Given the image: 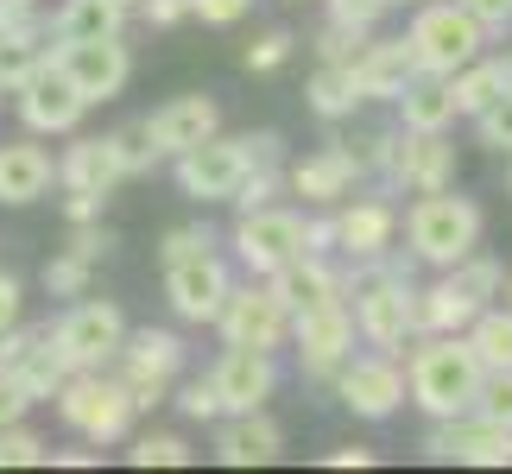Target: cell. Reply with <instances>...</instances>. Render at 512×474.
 <instances>
[{
    "label": "cell",
    "mask_w": 512,
    "mask_h": 474,
    "mask_svg": "<svg viewBox=\"0 0 512 474\" xmlns=\"http://www.w3.org/2000/svg\"><path fill=\"white\" fill-rule=\"evenodd\" d=\"M215 392H222V411H260L272 392H279V361L266 348H222V361L209 367Z\"/></svg>",
    "instance_id": "obj_21"
},
{
    "label": "cell",
    "mask_w": 512,
    "mask_h": 474,
    "mask_svg": "<svg viewBox=\"0 0 512 474\" xmlns=\"http://www.w3.org/2000/svg\"><path fill=\"white\" fill-rule=\"evenodd\" d=\"M272 291L285 298V310H317V304H342L348 298V272L336 266V253H298L291 266L272 272Z\"/></svg>",
    "instance_id": "obj_24"
},
{
    "label": "cell",
    "mask_w": 512,
    "mask_h": 474,
    "mask_svg": "<svg viewBox=\"0 0 512 474\" xmlns=\"http://www.w3.org/2000/svg\"><path fill=\"white\" fill-rule=\"evenodd\" d=\"M171 405L184 411L190 424H215L222 418V392H215V380L203 373V380H184V386H171Z\"/></svg>",
    "instance_id": "obj_41"
},
{
    "label": "cell",
    "mask_w": 512,
    "mask_h": 474,
    "mask_svg": "<svg viewBox=\"0 0 512 474\" xmlns=\"http://www.w3.org/2000/svg\"><path fill=\"white\" fill-rule=\"evenodd\" d=\"M392 7H418V0H392Z\"/></svg>",
    "instance_id": "obj_62"
},
{
    "label": "cell",
    "mask_w": 512,
    "mask_h": 474,
    "mask_svg": "<svg viewBox=\"0 0 512 474\" xmlns=\"http://www.w3.org/2000/svg\"><path fill=\"white\" fill-rule=\"evenodd\" d=\"M449 89H456V108L468 114V121H475V114L494 102V95H506L512 83H506V57H475V64H462L456 76H449Z\"/></svg>",
    "instance_id": "obj_32"
},
{
    "label": "cell",
    "mask_w": 512,
    "mask_h": 474,
    "mask_svg": "<svg viewBox=\"0 0 512 474\" xmlns=\"http://www.w3.org/2000/svg\"><path fill=\"white\" fill-rule=\"evenodd\" d=\"M336 26H354V32H380V19L392 13V0H323Z\"/></svg>",
    "instance_id": "obj_47"
},
{
    "label": "cell",
    "mask_w": 512,
    "mask_h": 474,
    "mask_svg": "<svg viewBox=\"0 0 512 474\" xmlns=\"http://www.w3.org/2000/svg\"><path fill=\"white\" fill-rule=\"evenodd\" d=\"M57 418H64L83 443L95 449H108V443H127V430H133V392L121 373H108V367H95V373H70L64 386H57Z\"/></svg>",
    "instance_id": "obj_5"
},
{
    "label": "cell",
    "mask_w": 512,
    "mask_h": 474,
    "mask_svg": "<svg viewBox=\"0 0 512 474\" xmlns=\"http://www.w3.org/2000/svg\"><path fill=\"white\" fill-rule=\"evenodd\" d=\"M222 241H215V228L209 222H184V228H171L165 234V247H159V266H177V260H196V253H215Z\"/></svg>",
    "instance_id": "obj_42"
},
{
    "label": "cell",
    "mask_w": 512,
    "mask_h": 474,
    "mask_svg": "<svg viewBox=\"0 0 512 474\" xmlns=\"http://www.w3.org/2000/svg\"><path fill=\"white\" fill-rule=\"evenodd\" d=\"M190 456H196V449L177 437V430H140L133 449H127L133 468H190Z\"/></svg>",
    "instance_id": "obj_35"
},
{
    "label": "cell",
    "mask_w": 512,
    "mask_h": 474,
    "mask_svg": "<svg viewBox=\"0 0 512 474\" xmlns=\"http://www.w3.org/2000/svg\"><path fill=\"white\" fill-rule=\"evenodd\" d=\"M279 190H285V165H253V171L241 177V190L228 196V203L247 215V209H266V203H279Z\"/></svg>",
    "instance_id": "obj_40"
},
{
    "label": "cell",
    "mask_w": 512,
    "mask_h": 474,
    "mask_svg": "<svg viewBox=\"0 0 512 474\" xmlns=\"http://www.w3.org/2000/svg\"><path fill=\"white\" fill-rule=\"evenodd\" d=\"M285 456V430L260 411H222L215 418V462L222 468H272Z\"/></svg>",
    "instance_id": "obj_20"
},
{
    "label": "cell",
    "mask_w": 512,
    "mask_h": 474,
    "mask_svg": "<svg viewBox=\"0 0 512 474\" xmlns=\"http://www.w3.org/2000/svg\"><path fill=\"white\" fill-rule=\"evenodd\" d=\"M323 462H329V468H373V449H361V443H342V449H329Z\"/></svg>",
    "instance_id": "obj_58"
},
{
    "label": "cell",
    "mask_w": 512,
    "mask_h": 474,
    "mask_svg": "<svg viewBox=\"0 0 512 474\" xmlns=\"http://www.w3.org/2000/svg\"><path fill=\"white\" fill-rule=\"evenodd\" d=\"M336 399L354 411V418H367V424L399 418V405H411L399 354H386V348H373V354H348V361L336 367Z\"/></svg>",
    "instance_id": "obj_11"
},
{
    "label": "cell",
    "mask_w": 512,
    "mask_h": 474,
    "mask_svg": "<svg viewBox=\"0 0 512 474\" xmlns=\"http://www.w3.org/2000/svg\"><path fill=\"white\" fill-rule=\"evenodd\" d=\"M114 184H127V165H121V146L114 133H70L64 158H57V190H76V196H108Z\"/></svg>",
    "instance_id": "obj_19"
},
{
    "label": "cell",
    "mask_w": 512,
    "mask_h": 474,
    "mask_svg": "<svg viewBox=\"0 0 512 474\" xmlns=\"http://www.w3.org/2000/svg\"><path fill=\"white\" fill-rule=\"evenodd\" d=\"M171 171H177V190H184L190 203H228L253 165H247V146H241V140H222V133H209L203 146L177 152Z\"/></svg>",
    "instance_id": "obj_15"
},
{
    "label": "cell",
    "mask_w": 512,
    "mask_h": 474,
    "mask_svg": "<svg viewBox=\"0 0 512 474\" xmlns=\"http://www.w3.org/2000/svg\"><path fill=\"white\" fill-rule=\"evenodd\" d=\"M51 64L76 83L89 108L114 102L127 83H133V51L121 32H102V38H64V45H51Z\"/></svg>",
    "instance_id": "obj_7"
},
{
    "label": "cell",
    "mask_w": 512,
    "mask_h": 474,
    "mask_svg": "<svg viewBox=\"0 0 512 474\" xmlns=\"http://www.w3.org/2000/svg\"><path fill=\"white\" fill-rule=\"evenodd\" d=\"M475 411L512 430V367H506V373H487V380H481V392H475Z\"/></svg>",
    "instance_id": "obj_48"
},
{
    "label": "cell",
    "mask_w": 512,
    "mask_h": 474,
    "mask_svg": "<svg viewBox=\"0 0 512 474\" xmlns=\"http://www.w3.org/2000/svg\"><path fill=\"white\" fill-rule=\"evenodd\" d=\"M430 462H462V468H512V430L481 418V411H462V418H430L424 437Z\"/></svg>",
    "instance_id": "obj_12"
},
{
    "label": "cell",
    "mask_w": 512,
    "mask_h": 474,
    "mask_svg": "<svg viewBox=\"0 0 512 474\" xmlns=\"http://www.w3.org/2000/svg\"><path fill=\"white\" fill-rule=\"evenodd\" d=\"M304 253H336V215H304Z\"/></svg>",
    "instance_id": "obj_55"
},
{
    "label": "cell",
    "mask_w": 512,
    "mask_h": 474,
    "mask_svg": "<svg viewBox=\"0 0 512 474\" xmlns=\"http://www.w3.org/2000/svg\"><path fill=\"white\" fill-rule=\"evenodd\" d=\"M19 316H26V291H19V279L0 266V329H13Z\"/></svg>",
    "instance_id": "obj_54"
},
{
    "label": "cell",
    "mask_w": 512,
    "mask_h": 474,
    "mask_svg": "<svg viewBox=\"0 0 512 474\" xmlns=\"http://www.w3.org/2000/svg\"><path fill=\"white\" fill-rule=\"evenodd\" d=\"M51 462H57V468H89L95 456H83V449H64V456H51Z\"/></svg>",
    "instance_id": "obj_59"
},
{
    "label": "cell",
    "mask_w": 512,
    "mask_h": 474,
    "mask_svg": "<svg viewBox=\"0 0 512 474\" xmlns=\"http://www.w3.org/2000/svg\"><path fill=\"white\" fill-rule=\"evenodd\" d=\"M102 203H108V196H76V190H70V196H64L70 228H76V222H102Z\"/></svg>",
    "instance_id": "obj_57"
},
{
    "label": "cell",
    "mask_w": 512,
    "mask_h": 474,
    "mask_svg": "<svg viewBox=\"0 0 512 474\" xmlns=\"http://www.w3.org/2000/svg\"><path fill=\"white\" fill-rule=\"evenodd\" d=\"M253 0H190V19H203V26H234V19H247Z\"/></svg>",
    "instance_id": "obj_51"
},
{
    "label": "cell",
    "mask_w": 512,
    "mask_h": 474,
    "mask_svg": "<svg viewBox=\"0 0 512 474\" xmlns=\"http://www.w3.org/2000/svg\"><path fill=\"white\" fill-rule=\"evenodd\" d=\"M392 108H399V127H405V133H449V127L462 121L449 76H424V70L405 83V95H399Z\"/></svg>",
    "instance_id": "obj_29"
},
{
    "label": "cell",
    "mask_w": 512,
    "mask_h": 474,
    "mask_svg": "<svg viewBox=\"0 0 512 474\" xmlns=\"http://www.w3.org/2000/svg\"><path fill=\"white\" fill-rule=\"evenodd\" d=\"M57 184V158L38 140H0V203L26 209Z\"/></svg>",
    "instance_id": "obj_26"
},
{
    "label": "cell",
    "mask_w": 512,
    "mask_h": 474,
    "mask_svg": "<svg viewBox=\"0 0 512 474\" xmlns=\"http://www.w3.org/2000/svg\"><path fill=\"white\" fill-rule=\"evenodd\" d=\"M89 279H95V260H83V253H70V247L45 260V291L51 298H83Z\"/></svg>",
    "instance_id": "obj_36"
},
{
    "label": "cell",
    "mask_w": 512,
    "mask_h": 474,
    "mask_svg": "<svg viewBox=\"0 0 512 474\" xmlns=\"http://www.w3.org/2000/svg\"><path fill=\"white\" fill-rule=\"evenodd\" d=\"M475 140H481L487 152H512V89L494 95V102L475 114Z\"/></svg>",
    "instance_id": "obj_45"
},
{
    "label": "cell",
    "mask_w": 512,
    "mask_h": 474,
    "mask_svg": "<svg viewBox=\"0 0 512 474\" xmlns=\"http://www.w3.org/2000/svg\"><path fill=\"white\" fill-rule=\"evenodd\" d=\"M241 146H247V165H285L279 133H241Z\"/></svg>",
    "instance_id": "obj_53"
},
{
    "label": "cell",
    "mask_w": 512,
    "mask_h": 474,
    "mask_svg": "<svg viewBox=\"0 0 512 474\" xmlns=\"http://www.w3.org/2000/svg\"><path fill=\"white\" fill-rule=\"evenodd\" d=\"M348 152H354V165H361L367 177H386L392 152H399V127H361V133H348Z\"/></svg>",
    "instance_id": "obj_37"
},
{
    "label": "cell",
    "mask_w": 512,
    "mask_h": 474,
    "mask_svg": "<svg viewBox=\"0 0 512 474\" xmlns=\"http://www.w3.org/2000/svg\"><path fill=\"white\" fill-rule=\"evenodd\" d=\"M234 260H241L253 279H272L279 266H291L304 253V215L285 209V203H266V209H247L228 234Z\"/></svg>",
    "instance_id": "obj_10"
},
{
    "label": "cell",
    "mask_w": 512,
    "mask_h": 474,
    "mask_svg": "<svg viewBox=\"0 0 512 474\" xmlns=\"http://www.w3.org/2000/svg\"><path fill=\"white\" fill-rule=\"evenodd\" d=\"M51 449L38 430H26V418L19 424H0V468H45Z\"/></svg>",
    "instance_id": "obj_38"
},
{
    "label": "cell",
    "mask_w": 512,
    "mask_h": 474,
    "mask_svg": "<svg viewBox=\"0 0 512 474\" xmlns=\"http://www.w3.org/2000/svg\"><path fill=\"white\" fill-rule=\"evenodd\" d=\"M51 19V45H64V38H102V32H121L127 26V7L121 0H64Z\"/></svg>",
    "instance_id": "obj_31"
},
{
    "label": "cell",
    "mask_w": 512,
    "mask_h": 474,
    "mask_svg": "<svg viewBox=\"0 0 512 474\" xmlns=\"http://www.w3.org/2000/svg\"><path fill=\"white\" fill-rule=\"evenodd\" d=\"M291 342H298V367L310 380H336V367L354 354V310L342 304H317L291 316Z\"/></svg>",
    "instance_id": "obj_16"
},
{
    "label": "cell",
    "mask_w": 512,
    "mask_h": 474,
    "mask_svg": "<svg viewBox=\"0 0 512 474\" xmlns=\"http://www.w3.org/2000/svg\"><path fill=\"white\" fill-rule=\"evenodd\" d=\"M386 184L405 190V196L449 190L456 184V146H449V133H405L399 127V152L386 165Z\"/></svg>",
    "instance_id": "obj_18"
},
{
    "label": "cell",
    "mask_w": 512,
    "mask_h": 474,
    "mask_svg": "<svg viewBox=\"0 0 512 474\" xmlns=\"http://www.w3.org/2000/svg\"><path fill=\"white\" fill-rule=\"evenodd\" d=\"M32 405H38V399L26 392V380H19V373H7V367H0V424H19V418H26Z\"/></svg>",
    "instance_id": "obj_49"
},
{
    "label": "cell",
    "mask_w": 512,
    "mask_h": 474,
    "mask_svg": "<svg viewBox=\"0 0 512 474\" xmlns=\"http://www.w3.org/2000/svg\"><path fill=\"white\" fill-rule=\"evenodd\" d=\"M361 165H354V152H348V140L336 133L323 152H310V158H298V165H285V190L291 196H304V203H317V209H336V203H348L354 196V184H361Z\"/></svg>",
    "instance_id": "obj_17"
},
{
    "label": "cell",
    "mask_w": 512,
    "mask_h": 474,
    "mask_svg": "<svg viewBox=\"0 0 512 474\" xmlns=\"http://www.w3.org/2000/svg\"><path fill=\"white\" fill-rule=\"evenodd\" d=\"M51 342H57V354L70 361V373L114 367V354H121V342H127V316H121V304L89 298V291H83V304H70V310L51 323Z\"/></svg>",
    "instance_id": "obj_6"
},
{
    "label": "cell",
    "mask_w": 512,
    "mask_h": 474,
    "mask_svg": "<svg viewBox=\"0 0 512 474\" xmlns=\"http://www.w3.org/2000/svg\"><path fill=\"white\" fill-rule=\"evenodd\" d=\"M456 7H468L487 26V38H506L512 32V0H456Z\"/></svg>",
    "instance_id": "obj_50"
},
{
    "label": "cell",
    "mask_w": 512,
    "mask_h": 474,
    "mask_svg": "<svg viewBox=\"0 0 512 474\" xmlns=\"http://www.w3.org/2000/svg\"><path fill=\"white\" fill-rule=\"evenodd\" d=\"M481 310H487V304L456 279V272H443V279L418 285V335H462Z\"/></svg>",
    "instance_id": "obj_27"
},
{
    "label": "cell",
    "mask_w": 512,
    "mask_h": 474,
    "mask_svg": "<svg viewBox=\"0 0 512 474\" xmlns=\"http://www.w3.org/2000/svg\"><path fill=\"white\" fill-rule=\"evenodd\" d=\"M373 32H354V26H336V19H323V32L310 38V51H317V64H354V51L367 45Z\"/></svg>",
    "instance_id": "obj_43"
},
{
    "label": "cell",
    "mask_w": 512,
    "mask_h": 474,
    "mask_svg": "<svg viewBox=\"0 0 512 474\" xmlns=\"http://www.w3.org/2000/svg\"><path fill=\"white\" fill-rule=\"evenodd\" d=\"M354 76H361V95L367 102H399L405 83L418 76V57H411L405 38H380L373 32L361 51H354Z\"/></svg>",
    "instance_id": "obj_25"
},
{
    "label": "cell",
    "mask_w": 512,
    "mask_h": 474,
    "mask_svg": "<svg viewBox=\"0 0 512 474\" xmlns=\"http://www.w3.org/2000/svg\"><path fill=\"white\" fill-rule=\"evenodd\" d=\"M506 196H512V152H506Z\"/></svg>",
    "instance_id": "obj_61"
},
{
    "label": "cell",
    "mask_w": 512,
    "mask_h": 474,
    "mask_svg": "<svg viewBox=\"0 0 512 474\" xmlns=\"http://www.w3.org/2000/svg\"><path fill=\"white\" fill-rule=\"evenodd\" d=\"M481 228H487L481 203L475 196H456V184L424 190L418 203L405 209V247L418 253V266H430V272H449L456 260H468V253L481 247Z\"/></svg>",
    "instance_id": "obj_2"
},
{
    "label": "cell",
    "mask_w": 512,
    "mask_h": 474,
    "mask_svg": "<svg viewBox=\"0 0 512 474\" xmlns=\"http://www.w3.org/2000/svg\"><path fill=\"white\" fill-rule=\"evenodd\" d=\"M13 373H19V380H26V392H32V399L45 405V399H57V386L70 380V361H64V354H57L51 329H45V335H38V342L26 348V361H19Z\"/></svg>",
    "instance_id": "obj_34"
},
{
    "label": "cell",
    "mask_w": 512,
    "mask_h": 474,
    "mask_svg": "<svg viewBox=\"0 0 512 474\" xmlns=\"http://www.w3.org/2000/svg\"><path fill=\"white\" fill-rule=\"evenodd\" d=\"M405 45H411L424 76H456L462 64H475L494 38H487V26L468 7H456V0H418V7H411V26H405Z\"/></svg>",
    "instance_id": "obj_4"
},
{
    "label": "cell",
    "mask_w": 512,
    "mask_h": 474,
    "mask_svg": "<svg viewBox=\"0 0 512 474\" xmlns=\"http://www.w3.org/2000/svg\"><path fill=\"white\" fill-rule=\"evenodd\" d=\"M348 272V310H354V335L367 348L405 354L418 342V279H380V272H361L354 260H342Z\"/></svg>",
    "instance_id": "obj_3"
},
{
    "label": "cell",
    "mask_w": 512,
    "mask_h": 474,
    "mask_svg": "<svg viewBox=\"0 0 512 474\" xmlns=\"http://www.w3.org/2000/svg\"><path fill=\"white\" fill-rule=\"evenodd\" d=\"M146 26H177V19H190V0H140Z\"/></svg>",
    "instance_id": "obj_56"
},
{
    "label": "cell",
    "mask_w": 512,
    "mask_h": 474,
    "mask_svg": "<svg viewBox=\"0 0 512 474\" xmlns=\"http://www.w3.org/2000/svg\"><path fill=\"white\" fill-rule=\"evenodd\" d=\"M146 133L159 146V158H177V152L203 146L209 133H222V102L215 95H177L159 114H146Z\"/></svg>",
    "instance_id": "obj_22"
},
{
    "label": "cell",
    "mask_w": 512,
    "mask_h": 474,
    "mask_svg": "<svg viewBox=\"0 0 512 474\" xmlns=\"http://www.w3.org/2000/svg\"><path fill=\"white\" fill-rule=\"evenodd\" d=\"M462 335H468V348H475V361H481L487 373H506V367H512V304H500V310L487 304Z\"/></svg>",
    "instance_id": "obj_33"
},
{
    "label": "cell",
    "mask_w": 512,
    "mask_h": 474,
    "mask_svg": "<svg viewBox=\"0 0 512 474\" xmlns=\"http://www.w3.org/2000/svg\"><path fill=\"white\" fill-rule=\"evenodd\" d=\"M215 329H222V348H266L272 354V348L291 342V310H285L279 291H272V279H253L247 272V285L228 291Z\"/></svg>",
    "instance_id": "obj_8"
},
{
    "label": "cell",
    "mask_w": 512,
    "mask_h": 474,
    "mask_svg": "<svg viewBox=\"0 0 512 474\" xmlns=\"http://www.w3.org/2000/svg\"><path fill=\"white\" fill-rule=\"evenodd\" d=\"M291 51H298V38H291L285 26H272V32H260V38L247 45V70H253V76H272V70L291 64Z\"/></svg>",
    "instance_id": "obj_44"
},
{
    "label": "cell",
    "mask_w": 512,
    "mask_h": 474,
    "mask_svg": "<svg viewBox=\"0 0 512 474\" xmlns=\"http://www.w3.org/2000/svg\"><path fill=\"white\" fill-rule=\"evenodd\" d=\"M449 272H456V279H462L468 291H475L481 304H494V298H500V285H506V266L494 260V253H481V247L468 253V260H456V266H449Z\"/></svg>",
    "instance_id": "obj_39"
},
{
    "label": "cell",
    "mask_w": 512,
    "mask_h": 474,
    "mask_svg": "<svg viewBox=\"0 0 512 474\" xmlns=\"http://www.w3.org/2000/svg\"><path fill=\"white\" fill-rule=\"evenodd\" d=\"M500 298H506V304H512V272H506V285H500Z\"/></svg>",
    "instance_id": "obj_60"
},
{
    "label": "cell",
    "mask_w": 512,
    "mask_h": 474,
    "mask_svg": "<svg viewBox=\"0 0 512 474\" xmlns=\"http://www.w3.org/2000/svg\"><path fill=\"white\" fill-rule=\"evenodd\" d=\"M114 367H121L133 405L152 411V405L171 399L177 373H184V335H171V329H127V342H121V354H114Z\"/></svg>",
    "instance_id": "obj_9"
},
{
    "label": "cell",
    "mask_w": 512,
    "mask_h": 474,
    "mask_svg": "<svg viewBox=\"0 0 512 474\" xmlns=\"http://www.w3.org/2000/svg\"><path fill=\"white\" fill-rule=\"evenodd\" d=\"M114 146H121V165H127V177H146L152 165H159V146H152L146 121H133V127H114Z\"/></svg>",
    "instance_id": "obj_46"
},
{
    "label": "cell",
    "mask_w": 512,
    "mask_h": 474,
    "mask_svg": "<svg viewBox=\"0 0 512 474\" xmlns=\"http://www.w3.org/2000/svg\"><path fill=\"white\" fill-rule=\"evenodd\" d=\"M13 102H19V121H26V133H38V140H45V133H51V140H70V133L83 127V114H89V102L76 95V83L51 64V57L13 89Z\"/></svg>",
    "instance_id": "obj_13"
},
{
    "label": "cell",
    "mask_w": 512,
    "mask_h": 474,
    "mask_svg": "<svg viewBox=\"0 0 512 474\" xmlns=\"http://www.w3.org/2000/svg\"><path fill=\"white\" fill-rule=\"evenodd\" d=\"M399 241V209L386 196H354V203H336V253L342 260H373Z\"/></svg>",
    "instance_id": "obj_23"
},
{
    "label": "cell",
    "mask_w": 512,
    "mask_h": 474,
    "mask_svg": "<svg viewBox=\"0 0 512 474\" xmlns=\"http://www.w3.org/2000/svg\"><path fill=\"white\" fill-rule=\"evenodd\" d=\"M304 102H310V114H317V121L342 127V121H354V108H361L367 95H361V76H354V64H317V70H310V83H304Z\"/></svg>",
    "instance_id": "obj_30"
},
{
    "label": "cell",
    "mask_w": 512,
    "mask_h": 474,
    "mask_svg": "<svg viewBox=\"0 0 512 474\" xmlns=\"http://www.w3.org/2000/svg\"><path fill=\"white\" fill-rule=\"evenodd\" d=\"M481 380H487V367L475 361L468 335H418L405 348V392L424 418H462V411H475Z\"/></svg>",
    "instance_id": "obj_1"
},
{
    "label": "cell",
    "mask_w": 512,
    "mask_h": 474,
    "mask_svg": "<svg viewBox=\"0 0 512 474\" xmlns=\"http://www.w3.org/2000/svg\"><path fill=\"white\" fill-rule=\"evenodd\" d=\"M45 57H51V19L45 13L7 19V26H0V95H13Z\"/></svg>",
    "instance_id": "obj_28"
},
{
    "label": "cell",
    "mask_w": 512,
    "mask_h": 474,
    "mask_svg": "<svg viewBox=\"0 0 512 474\" xmlns=\"http://www.w3.org/2000/svg\"><path fill=\"white\" fill-rule=\"evenodd\" d=\"M121 7H127V13H133V7H140V0H121Z\"/></svg>",
    "instance_id": "obj_63"
},
{
    "label": "cell",
    "mask_w": 512,
    "mask_h": 474,
    "mask_svg": "<svg viewBox=\"0 0 512 474\" xmlns=\"http://www.w3.org/2000/svg\"><path fill=\"white\" fill-rule=\"evenodd\" d=\"M108 247H114V234H108V228H95V222H76V234H70V253H83V260H95V266H102V260H108Z\"/></svg>",
    "instance_id": "obj_52"
},
{
    "label": "cell",
    "mask_w": 512,
    "mask_h": 474,
    "mask_svg": "<svg viewBox=\"0 0 512 474\" xmlns=\"http://www.w3.org/2000/svg\"><path fill=\"white\" fill-rule=\"evenodd\" d=\"M228 291H234V272L222 253H196V260H177L165 266V304L177 323H196V329H215V316H222L228 304Z\"/></svg>",
    "instance_id": "obj_14"
}]
</instances>
